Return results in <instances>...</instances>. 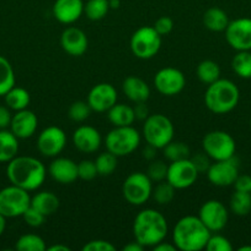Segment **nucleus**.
<instances>
[{"label":"nucleus","mask_w":251,"mask_h":251,"mask_svg":"<svg viewBox=\"0 0 251 251\" xmlns=\"http://www.w3.org/2000/svg\"><path fill=\"white\" fill-rule=\"evenodd\" d=\"M191 162L193 163V166L196 167L197 172L199 174L204 173L208 171V168L211 167V161H209V156L206 153V152H198V153L194 154L193 157H191Z\"/></svg>","instance_id":"37998d69"},{"label":"nucleus","mask_w":251,"mask_h":251,"mask_svg":"<svg viewBox=\"0 0 251 251\" xmlns=\"http://www.w3.org/2000/svg\"><path fill=\"white\" fill-rule=\"evenodd\" d=\"M101 134L90 125H81L73 132V144L83 153H94L101 146Z\"/></svg>","instance_id":"a211bd4d"},{"label":"nucleus","mask_w":251,"mask_h":251,"mask_svg":"<svg viewBox=\"0 0 251 251\" xmlns=\"http://www.w3.org/2000/svg\"><path fill=\"white\" fill-rule=\"evenodd\" d=\"M202 147L211 159L223 161L235 156L236 144L233 136L226 131L214 130L204 135Z\"/></svg>","instance_id":"1a4fd4ad"},{"label":"nucleus","mask_w":251,"mask_h":251,"mask_svg":"<svg viewBox=\"0 0 251 251\" xmlns=\"http://www.w3.org/2000/svg\"><path fill=\"white\" fill-rule=\"evenodd\" d=\"M110 2V9H117L120 7V0H108Z\"/></svg>","instance_id":"6e6d98bb"},{"label":"nucleus","mask_w":251,"mask_h":251,"mask_svg":"<svg viewBox=\"0 0 251 251\" xmlns=\"http://www.w3.org/2000/svg\"><path fill=\"white\" fill-rule=\"evenodd\" d=\"M234 188L238 191H246V193H251V176L243 174H239L238 178L234 181Z\"/></svg>","instance_id":"49530a36"},{"label":"nucleus","mask_w":251,"mask_h":251,"mask_svg":"<svg viewBox=\"0 0 251 251\" xmlns=\"http://www.w3.org/2000/svg\"><path fill=\"white\" fill-rule=\"evenodd\" d=\"M153 181L147 173L134 172L125 179L122 194L125 200L133 206H142L152 196Z\"/></svg>","instance_id":"9d476101"},{"label":"nucleus","mask_w":251,"mask_h":251,"mask_svg":"<svg viewBox=\"0 0 251 251\" xmlns=\"http://www.w3.org/2000/svg\"><path fill=\"white\" fill-rule=\"evenodd\" d=\"M239 88L228 78H218L208 85L204 95V104L214 114H226L238 105Z\"/></svg>","instance_id":"20e7f679"},{"label":"nucleus","mask_w":251,"mask_h":251,"mask_svg":"<svg viewBox=\"0 0 251 251\" xmlns=\"http://www.w3.org/2000/svg\"><path fill=\"white\" fill-rule=\"evenodd\" d=\"M116 247L111 244L107 240L97 239L91 240V242L86 243L83 247V251H115Z\"/></svg>","instance_id":"c03bdc74"},{"label":"nucleus","mask_w":251,"mask_h":251,"mask_svg":"<svg viewBox=\"0 0 251 251\" xmlns=\"http://www.w3.org/2000/svg\"><path fill=\"white\" fill-rule=\"evenodd\" d=\"M153 27H154L155 31H157L161 37L166 36V34H169L170 32L172 31V28H174V21H172V19H170L169 16H161L155 21L154 26Z\"/></svg>","instance_id":"a18cd8bd"},{"label":"nucleus","mask_w":251,"mask_h":251,"mask_svg":"<svg viewBox=\"0 0 251 251\" xmlns=\"http://www.w3.org/2000/svg\"><path fill=\"white\" fill-rule=\"evenodd\" d=\"M153 250L154 251H175L177 250L176 247L174 245V243L172 244H169V243H165L164 240L160 243H157V245H154L153 247Z\"/></svg>","instance_id":"8fccbe9b"},{"label":"nucleus","mask_w":251,"mask_h":251,"mask_svg":"<svg viewBox=\"0 0 251 251\" xmlns=\"http://www.w3.org/2000/svg\"><path fill=\"white\" fill-rule=\"evenodd\" d=\"M47 250L48 251H69L70 250V248L66 247V245H63V244H54V245H52V247L47 248Z\"/></svg>","instance_id":"864d4df0"},{"label":"nucleus","mask_w":251,"mask_h":251,"mask_svg":"<svg viewBox=\"0 0 251 251\" xmlns=\"http://www.w3.org/2000/svg\"><path fill=\"white\" fill-rule=\"evenodd\" d=\"M22 218H24V221L26 222L27 226L33 228L41 227L44 223V221H46V216L42 215L38 210H36V208L32 207V206H30V207L25 211V213L22 215Z\"/></svg>","instance_id":"79ce46f5"},{"label":"nucleus","mask_w":251,"mask_h":251,"mask_svg":"<svg viewBox=\"0 0 251 251\" xmlns=\"http://www.w3.org/2000/svg\"><path fill=\"white\" fill-rule=\"evenodd\" d=\"M229 205L234 215L240 217L249 215L251 212V193L235 190V193L231 195Z\"/></svg>","instance_id":"c85d7f7f"},{"label":"nucleus","mask_w":251,"mask_h":251,"mask_svg":"<svg viewBox=\"0 0 251 251\" xmlns=\"http://www.w3.org/2000/svg\"><path fill=\"white\" fill-rule=\"evenodd\" d=\"M239 176V161L235 156L223 161H216L207 171L209 183L216 186L225 188L233 185Z\"/></svg>","instance_id":"ddd939ff"},{"label":"nucleus","mask_w":251,"mask_h":251,"mask_svg":"<svg viewBox=\"0 0 251 251\" xmlns=\"http://www.w3.org/2000/svg\"><path fill=\"white\" fill-rule=\"evenodd\" d=\"M91 112H93V109H91L88 102H84V100H76V102H74L73 104L69 107L68 117L69 119L73 120V122L81 123L90 117Z\"/></svg>","instance_id":"4c0bfd02"},{"label":"nucleus","mask_w":251,"mask_h":251,"mask_svg":"<svg viewBox=\"0 0 251 251\" xmlns=\"http://www.w3.org/2000/svg\"><path fill=\"white\" fill-rule=\"evenodd\" d=\"M250 127H251V119H250Z\"/></svg>","instance_id":"13d9d810"},{"label":"nucleus","mask_w":251,"mask_h":251,"mask_svg":"<svg viewBox=\"0 0 251 251\" xmlns=\"http://www.w3.org/2000/svg\"><path fill=\"white\" fill-rule=\"evenodd\" d=\"M84 12L83 0H56L53 5V16L64 25L74 24Z\"/></svg>","instance_id":"4be33fe9"},{"label":"nucleus","mask_w":251,"mask_h":251,"mask_svg":"<svg viewBox=\"0 0 251 251\" xmlns=\"http://www.w3.org/2000/svg\"><path fill=\"white\" fill-rule=\"evenodd\" d=\"M224 32L228 44L236 51L251 50V19L240 17L229 21Z\"/></svg>","instance_id":"f8f14e48"},{"label":"nucleus","mask_w":251,"mask_h":251,"mask_svg":"<svg viewBox=\"0 0 251 251\" xmlns=\"http://www.w3.org/2000/svg\"><path fill=\"white\" fill-rule=\"evenodd\" d=\"M147 102H138L134 103V107H133V110H134L135 119L139 120H145L148 117H149V108L145 104Z\"/></svg>","instance_id":"09e8293b"},{"label":"nucleus","mask_w":251,"mask_h":251,"mask_svg":"<svg viewBox=\"0 0 251 251\" xmlns=\"http://www.w3.org/2000/svg\"><path fill=\"white\" fill-rule=\"evenodd\" d=\"M231 68L239 77L251 78V51H238L231 60Z\"/></svg>","instance_id":"7c9ffc66"},{"label":"nucleus","mask_w":251,"mask_h":251,"mask_svg":"<svg viewBox=\"0 0 251 251\" xmlns=\"http://www.w3.org/2000/svg\"><path fill=\"white\" fill-rule=\"evenodd\" d=\"M239 251H251V245H244V247H240L238 249Z\"/></svg>","instance_id":"4d7b16f0"},{"label":"nucleus","mask_w":251,"mask_h":251,"mask_svg":"<svg viewBox=\"0 0 251 251\" xmlns=\"http://www.w3.org/2000/svg\"><path fill=\"white\" fill-rule=\"evenodd\" d=\"M61 46L71 56H81L88 50L89 41L85 32L78 27H68L61 36Z\"/></svg>","instance_id":"6ab92c4d"},{"label":"nucleus","mask_w":251,"mask_h":251,"mask_svg":"<svg viewBox=\"0 0 251 251\" xmlns=\"http://www.w3.org/2000/svg\"><path fill=\"white\" fill-rule=\"evenodd\" d=\"M78 176L79 178L86 181L95 179L96 176H98L95 162L89 161V159H84L80 163H78Z\"/></svg>","instance_id":"a19ab883"},{"label":"nucleus","mask_w":251,"mask_h":251,"mask_svg":"<svg viewBox=\"0 0 251 251\" xmlns=\"http://www.w3.org/2000/svg\"><path fill=\"white\" fill-rule=\"evenodd\" d=\"M48 173L59 184H71L79 178L78 163L70 158L59 157L53 159L48 167Z\"/></svg>","instance_id":"412c9836"},{"label":"nucleus","mask_w":251,"mask_h":251,"mask_svg":"<svg viewBox=\"0 0 251 251\" xmlns=\"http://www.w3.org/2000/svg\"><path fill=\"white\" fill-rule=\"evenodd\" d=\"M175 127L171 120L164 114H152L144 120L143 136L148 145L162 150L174 140Z\"/></svg>","instance_id":"39448f33"},{"label":"nucleus","mask_w":251,"mask_h":251,"mask_svg":"<svg viewBox=\"0 0 251 251\" xmlns=\"http://www.w3.org/2000/svg\"><path fill=\"white\" fill-rule=\"evenodd\" d=\"M167 167L162 161H153L149 164L147 171V176H149L153 183H159V181L166 180Z\"/></svg>","instance_id":"58836bf2"},{"label":"nucleus","mask_w":251,"mask_h":251,"mask_svg":"<svg viewBox=\"0 0 251 251\" xmlns=\"http://www.w3.org/2000/svg\"><path fill=\"white\" fill-rule=\"evenodd\" d=\"M107 118L113 126H130L135 120L133 107L125 103H116L112 105L107 110Z\"/></svg>","instance_id":"b1692460"},{"label":"nucleus","mask_w":251,"mask_h":251,"mask_svg":"<svg viewBox=\"0 0 251 251\" xmlns=\"http://www.w3.org/2000/svg\"><path fill=\"white\" fill-rule=\"evenodd\" d=\"M5 227H6V222H5V217L1 215V213H0V237H1L2 233H4Z\"/></svg>","instance_id":"5fc2aeb1"},{"label":"nucleus","mask_w":251,"mask_h":251,"mask_svg":"<svg viewBox=\"0 0 251 251\" xmlns=\"http://www.w3.org/2000/svg\"><path fill=\"white\" fill-rule=\"evenodd\" d=\"M126 97L133 103L147 102L150 97V88L144 80L137 76H128L122 83Z\"/></svg>","instance_id":"5701e85b"},{"label":"nucleus","mask_w":251,"mask_h":251,"mask_svg":"<svg viewBox=\"0 0 251 251\" xmlns=\"http://www.w3.org/2000/svg\"><path fill=\"white\" fill-rule=\"evenodd\" d=\"M198 172L191 162V159H181V161L171 162L167 167L166 180L174 186L176 190L187 189L196 183L198 178Z\"/></svg>","instance_id":"9b49d317"},{"label":"nucleus","mask_w":251,"mask_h":251,"mask_svg":"<svg viewBox=\"0 0 251 251\" xmlns=\"http://www.w3.org/2000/svg\"><path fill=\"white\" fill-rule=\"evenodd\" d=\"M110 10L108 0H86L84 4V12L91 21H100L107 15Z\"/></svg>","instance_id":"473e14b6"},{"label":"nucleus","mask_w":251,"mask_h":251,"mask_svg":"<svg viewBox=\"0 0 251 251\" xmlns=\"http://www.w3.org/2000/svg\"><path fill=\"white\" fill-rule=\"evenodd\" d=\"M140 144V134L130 126H115L105 139L106 150L117 157L133 153Z\"/></svg>","instance_id":"423d86ee"},{"label":"nucleus","mask_w":251,"mask_h":251,"mask_svg":"<svg viewBox=\"0 0 251 251\" xmlns=\"http://www.w3.org/2000/svg\"><path fill=\"white\" fill-rule=\"evenodd\" d=\"M204 249L207 251H231L233 250V245L223 235L211 234Z\"/></svg>","instance_id":"ea45409f"},{"label":"nucleus","mask_w":251,"mask_h":251,"mask_svg":"<svg viewBox=\"0 0 251 251\" xmlns=\"http://www.w3.org/2000/svg\"><path fill=\"white\" fill-rule=\"evenodd\" d=\"M66 145V135L58 126H48L41 131L37 139V149L44 157H57Z\"/></svg>","instance_id":"dca6fc26"},{"label":"nucleus","mask_w":251,"mask_h":251,"mask_svg":"<svg viewBox=\"0 0 251 251\" xmlns=\"http://www.w3.org/2000/svg\"><path fill=\"white\" fill-rule=\"evenodd\" d=\"M155 147L150 146V145H148L147 149H144V151H143V156L145 157L147 159H154L155 157Z\"/></svg>","instance_id":"603ef678"},{"label":"nucleus","mask_w":251,"mask_h":251,"mask_svg":"<svg viewBox=\"0 0 251 251\" xmlns=\"http://www.w3.org/2000/svg\"><path fill=\"white\" fill-rule=\"evenodd\" d=\"M6 176L12 185L33 191L43 185L47 171L44 164L34 157L16 156L7 162Z\"/></svg>","instance_id":"f257e3e1"},{"label":"nucleus","mask_w":251,"mask_h":251,"mask_svg":"<svg viewBox=\"0 0 251 251\" xmlns=\"http://www.w3.org/2000/svg\"><path fill=\"white\" fill-rule=\"evenodd\" d=\"M15 86V73L6 58L0 55V96H5L7 91Z\"/></svg>","instance_id":"2f4dec72"},{"label":"nucleus","mask_w":251,"mask_h":251,"mask_svg":"<svg viewBox=\"0 0 251 251\" xmlns=\"http://www.w3.org/2000/svg\"><path fill=\"white\" fill-rule=\"evenodd\" d=\"M59 199L52 191H41L31 198V206L38 210L46 217L53 215L59 208Z\"/></svg>","instance_id":"393cba45"},{"label":"nucleus","mask_w":251,"mask_h":251,"mask_svg":"<svg viewBox=\"0 0 251 251\" xmlns=\"http://www.w3.org/2000/svg\"><path fill=\"white\" fill-rule=\"evenodd\" d=\"M88 103L93 112H107L117 103V91L111 83H97L89 92Z\"/></svg>","instance_id":"f3484780"},{"label":"nucleus","mask_w":251,"mask_h":251,"mask_svg":"<svg viewBox=\"0 0 251 251\" xmlns=\"http://www.w3.org/2000/svg\"><path fill=\"white\" fill-rule=\"evenodd\" d=\"M203 24L206 28L212 32H223L225 31L226 26L229 25V17L224 10L220 7H209L203 14Z\"/></svg>","instance_id":"bb28decb"},{"label":"nucleus","mask_w":251,"mask_h":251,"mask_svg":"<svg viewBox=\"0 0 251 251\" xmlns=\"http://www.w3.org/2000/svg\"><path fill=\"white\" fill-rule=\"evenodd\" d=\"M162 150H164L165 158L170 162L189 158V153H191L189 147L185 142L174 141V140L171 142H169Z\"/></svg>","instance_id":"72a5a7b5"},{"label":"nucleus","mask_w":251,"mask_h":251,"mask_svg":"<svg viewBox=\"0 0 251 251\" xmlns=\"http://www.w3.org/2000/svg\"><path fill=\"white\" fill-rule=\"evenodd\" d=\"M197 77L201 82L211 85L220 76V68L213 60H203L197 65Z\"/></svg>","instance_id":"c756f323"},{"label":"nucleus","mask_w":251,"mask_h":251,"mask_svg":"<svg viewBox=\"0 0 251 251\" xmlns=\"http://www.w3.org/2000/svg\"><path fill=\"white\" fill-rule=\"evenodd\" d=\"M4 97L7 107L10 109L15 110V112L26 109L30 104V100H31L29 91L22 87H15V86L11 90L7 91V93Z\"/></svg>","instance_id":"cd10ccee"},{"label":"nucleus","mask_w":251,"mask_h":251,"mask_svg":"<svg viewBox=\"0 0 251 251\" xmlns=\"http://www.w3.org/2000/svg\"><path fill=\"white\" fill-rule=\"evenodd\" d=\"M130 50L137 58L147 60L157 54L161 47V36L152 26L138 28L130 37Z\"/></svg>","instance_id":"6e6552de"},{"label":"nucleus","mask_w":251,"mask_h":251,"mask_svg":"<svg viewBox=\"0 0 251 251\" xmlns=\"http://www.w3.org/2000/svg\"><path fill=\"white\" fill-rule=\"evenodd\" d=\"M17 251H44L47 249L46 243L37 234H24L17 239L15 244Z\"/></svg>","instance_id":"f704fd0d"},{"label":"nucleus","mask_w":251,"mask_h":251,"mask_svg":"<svg viewBox=\"0 0 251 251\" xmlns=\"http://www.w3.org/2000/svg\"><path fill=\"white\" fill-rule=\"evenodd\" d=\"M12 115L10 113V108L0 105V129H6L11 124Z\"/></svg>","instance_id":"de8ad7c7"},{"label":"nucleus","mask_w":251,"mask_h":251,"mask_svg":"<svg viewBox=\"0 0 251 251\" xmlns=\"http://www.w3.org/2000/svg\"><path fill=\"white\" fill-rule=\"evenodd\" d=\"M95 166L96 169H97L98 176H111L116 171V168H117V156H115V154L108 151L100 153L96 157Z\"/></svg>","instance_id":"c9c22d12"},{"label":"nucleus","mask_w":251,"mask_h":251,"mask_svg":"<svg viewBox=\"0 0 251 251\" xmlns=\"http://www.w3.org/2000/svg\"><path fill=\"white\" fill-rule=\"evenodd\" d=\"M143 249H144V247L135 240V242H132L129 243V244L125 245L122 250L123 251H143Z\"/></svg>","instance_id":"3c124183"},{"label":"nucleus","mask_w":251,"mask_h":251,"mask_svg":"<svg viewBox=\"0 0 251 251\" xmlns=\"http://www.w3.org/2000/svg\"><path fill=\"white\" fill-rule=\"evenodd\" d=\"M198 218L212 232H219L226 226L229 212L224 203L218 200L206 201L199 208Z\"/></svg>","instance_id":"2eb2a0df"},{"label":"nucleus","mask_w":251,"mask_h":251,"mask_svg":"<svg viewBox=\"0 0 251 251\" xmlns=\"http://www.w3.org/2000/svg\"><path fill=\"white\" fill-rule=\"evenodd\" d=\"M175 191H176V189L169 181L162 180L159 181L155 188H153L152 196L155 202L159 203V205H167L174 200Z\"/></svg>","instance_id":"e433bc0d"},{"label":"nucleus","mask_w":251,"mask_h":251,"mask_svg":"<svg viewBox=\"0 0 251 251\" xmlns=\"http://www.w3.org/2000/svg\"><path fill=\"white\" fill-rule=\"evenodd\" d=\"M19 152V139L11 130L0 129V162L7 163L17 156Z\"/></svg>","instance_id":"a878e982"},{"label":"nucleus","mask_w":251,"mask_h":251,"mask_svg":"<svg viewBox=\"0 0 251 251\" xmlns=\"http://www.w3.org/2000/svg\"><path fill=\"white\" fill-rule=\"evenodd\" d=\"M31 206L29 191L16 185H10L0 190V213L5 218L20 217Z\"/></svg>","instance_id":"0eeeda50"},{"label":"nucleus","mask_w":251,"mask_h":251,"mask_svg":"<svg viewBox=\"0 0 251 251\" xmlns=\"http://www.w3.org/2000/svg\"><path fill=\"white\" fill-rule=\"evenodd\" d=\"M133 234L135 240L143 247L153 248L166 238V218L159 211L145 208L135 216L133 222Z\"/></svg>","instance_id":"7ed1b4c3"},{"label":"nucleus","mask_w":251,"mask_h":251,"mask_svg":"<svg viewBox=\"0 0 251 251\" xmlns=\"http://www.w3.org/2000/svg\"><path fill=\"white\" fill-rule=\"evenodd\" d=\"M211 230L202 223L198 216L180 218L172 230V243L177 250L201 251L206 248Z\"/></svg>","instance_id":"f03ea898"},{"label":"nucleus","mask_w":251,"mask_h":251,"mask_svg":"<svg viewBox=\"0 0 251 251\" xmlns=\"http://www.w3.org/2000/svg\"><path fill=\"white\" fill-rule=\"evenodd\" d=\"M37 125H38L37 115L26 108V109L17 110L16 114L12 115L10 130L17 139H29L36 132Z\"/></svg>","instance_id":"aec40b11"},{"label":"nucleus","mask_w":251,"mask_h":251,"mask_svg":"<svg viewBox=\"0 0 251 251\" xmlns=\"http://www.w3.org/2000/svg\"><path fill=\"white\" fill-rule=\"evenodd\" d=\"M154 85L157 92L161 95L172 97L181 92L186 85V78L181 70L176 68H162L155 74Z\"/></svg>","instance_id":"4468645a"}]
</instances>
